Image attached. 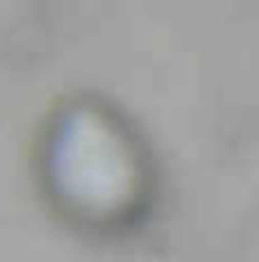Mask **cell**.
<instances>
[]
</instances>
